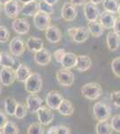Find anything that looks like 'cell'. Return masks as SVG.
Wrapping results in <instances>:
<instances>
[{
	"label": "cell",
	"mask_w": 120,
	"mask_h": 134,
	"mask_svg": "<svg viewBox=\"0 0 120 134\" xmlns=\"http://www.w3.org/2000/svg\"><path fill=\"white\" fill-rule=\"evenodd\" d=\"M81 92L85 98L89 100H96L101 96L102 87L100 83L97 82L86 83L81 88Z\"/></svg>",
	"instance_id": "6da1fadb"
},
{
	"label": "cell",
	"mask_w": 120,
	"mask_h": 134,
	"mask_svg": "<svg viewBox=\"0 0 120 134\" xmlns=\"http://www.w3.org/2000/svg\"><path fill=\"white\" fill-rule=\"evenodd\" d=\"M42 84L41 75L36 72H32L24 82V90L30 94H37L40 91Z\"/></svg>",
	"instance_id": "7a4b0ae2"
},
{
	"label": "cell",
	"mask_w": 120,
	"mask_h": 134,
	"mask_svg": "<svg viewBox=\"0 0 120 134\" xmlns=\"http://www.w3.org/2000/svg\"><path fill=\"white\" fill-rule=\"evenodd\" d=\"M58 82L63 87H71L75 82V74L70 69L62 68L56 72Z\"/></svg>",
	"instance_id": "3957f363"
},
{
	"label": "cell",
	"mask_w": 120,
	"mask_h": 134,
	"mask_svg": "<svg viewBox=\"0 0 120 134\" xmlns=\"http://www.w3.org/2000/svg\"><path fill=\"white\" fill-rule=\"evenodd\" d=\"M92 113L95 119L98 121L108 120L110 117V114H111L110 108L105 103L101 102V101H98V102H96L94 104Z\"/></svg>",
	"instance_id": "277c9868"
},
{
	"label": "cell",
	"mask_w": 120,
	"mask_h": 134,
	"mask_svg": "<svg viewBox=\"0 0 120 134\" xmlns=\"http://www.w3.org/2000/svg\"><path fill=\"white\" fill-rule=\"evenodd\" d=\"M16 80L15 70L11 67H2L0 70V83L3 86H11Z\"/></svg>",
	"instance_id": "5b68a950"
},
{
	"label": "cell",
	"mask_w": 120,
	"mask_h": 134,
	"mask_svg": "<svg viewBox=\"0 0 120 134\" xmlns=\"http://www.w3.org/2000/svg\"><path fill=\"white\" fill-rule=\"evenodd\" d=\"M36 114L38 116L39 122L43 126H47V125L50 124L54 120V114L52 112V109H50L48 105L46 107L42 105Z\"/></svg>",
	"instance_id": "8992f818"
},
{
	"label": "cell",
	"mask_w": 120,
	"mask_h": 134,
	"mask_svg": "<svg viewBox=\"0 0 120 134\" xmlns=\"http://www.w3.org/2000/svg\"><path fill=\"white\" fill-rule=\"evenodd\" d=\"M9 49L11 55L15 57H19L23 55L25 50V44L24 41L20 37H14L11 40L9 44Z\"/></svg>",
	"instance_id": "52a82bcc"
},
{
	"label": "cell",
	"mask_w": 120,
	"mask_h": 134,
	"mask_svg": "<svg viewBox=\"0 0 120 134\" xmlns=\"http://www.w3.org/2000/svg\"><path fill=\"white\" fill-rule=\"evenodd\" d=\"M50 21H51L50 15L43 13L38 12L33 16V24L39 31H46L50 26Z\"/></svg>",
	"instance_id": "ba28073f"
},
{
	"label": "cell",
	"mask_w": 120,
	"mask_h": 134,
	"mask_svg": "<svg viewBox=\"0 0 120 134\" xmlns=\"http://www.w3.org/2000/svg\"><path fill=\"white\" fill-rule=\"evenodd\" d=\"M63 96L56 90H51L46 97V105L52 110H58L61 102L63 101Z\"/></svg>",
	"instance_id": "9c48e42d"
},
{
	"label": "cell",
	"mask_w": 120,
	"mask_h": 134,
	"mask_svg": "<svg viewBox=\"0 0 120 134\" xmlns=\"http://www.w3.org/2000/svg\"><path fill=\"white\" fill-rule=\"evenodd\" d=\"M42 98L37 94H30L26 98V107L30 113L36 114L42 107Z\"/></svg>",
	"instance_id": "30bf717a"
},
{
	"label": "cell",
	"mask_w": 120,
	"mask_h": 134,
	"mask_svg": "<svg viewBox=\"0 0 120 134\" xmlns=\"http://www.w3.org/2000/svg\"><path fill=\"white\" fill-rule=\"evenodd\" d=\"M12 28L15 33L19 34V35H25L30 31V24L26 19L16 18L13 21Z\"/></svg>",
	"instance_id": "8fae6325"
},
{
	"label": "cell",
	"mask_w": 120,
	"mask_h": 134,
	"mask_svg": "<svg viewBox=\"0 0 120 134\" xmlns=\"http://www.w3.org/2000/svg\"><path fill=\"white\" fill-rule=\"evenodd\" d=\"M77 16V10L75 5L71 3H65L62 6V10H61V17L63 20L66 21H74Z\"/></svg>",
	"instance_id": "7c38bea8"
},
{
	"label": "cell",
	"mask_w": 120,
	"mask_h": 134,
	"mask_svg": "<svg viewBox=\"0 0 120 134\" xmlns=\"http://www.w3.org/2000/svg\"><path fill=\"white\" fill-rule=\"evenodd\" d=\"M84 14L85 18L89 21H97L100 14L99 8L97 7V5L91 3V2H88V3L84 4Z\"/></svg>",
	"instance_id": "4fadbf2b"
},
{
	"label": "cell",
	"mask_w": 120,
	"mask_h": 134,
	"mask_svg": "<svg viewBox=\"0 0 120 134\" xmlns=\"http://www.w3.org/2000/svg\"><path fill=\"white\" fill-rule=\"evenodd\" d=\"M22 8L18 2H15L14 0H11L8 3L4 5V12L6 15L9 18L16 19L18 15L20 14Z\"/></svg>",
	"instance_id": "5bb4252c"
},
{
	"label": "cell",
	"mask_w": 120,
	"mask_h": 134,
	"mask_svg": "<svg viewBox=\"0 0 120 134\" xmlns=\"http://www.w3.org/2000/svg\"><path fill=\"white\" fill-rule=\"evenodd\" d=\"M45 37L49 43L56 44V43L60 42L61 38H62V34H61L60 30L56 26L50 25L45 31Z\"/></svg>",
	"instance_id": "9a60e30c"
},
{
	"label": "cell",
	"mask_w": 120,
	"mask_h": 134,
	"mask_svg": "<svg viewBox=\"0 0 120 134\" xmlns=\"http://www.w3.org/2000/svg\"><path fill=\"white\" fill-rule=\"evenodd\" d=\"M51 53L47 48H42L34 54V61L37 64L41 66L48 65L51 62Z\"/></svg>",
	"instance_id": "2e32d148"
},
{
	"label": "cell",
	"mask_w": 120,
	"mask_h": 134,
	"mask_svg": "<svg viewBox=\"0 0 120 134\" xmlns=\"http://www.w3.org/2000/svg\"><path fill=\"white\" fill-rule=\"evenodd\" d=\"M117 21V17H116L115 14L108 11H104L103 13L100 14V21L104 27V29L110 30L114 28L115 23Z\"/></svg>",
	"instance_id": "e0dca14e"
},
{
	"label": "cell",
	"mask_w": 120,
	"mask_h": 134,
	"mask_svg": "<svg viewBox=\"0 0 120 134\" xmlns=\"http://www.w3.org/2000/svg\"><path fill=\"white\" fill-rule=\"evenodd\" d=\"M25 46L29 51L36 53V52L44 48V42H43V40L40 38H37V37H30V38L26 40Z\"/></svg>",
	"instance_id": "ac0fdd59"
},
{
	"label": "cell",
	"mask_w": 120,
	"mask_h": 134,
	"mask_svg": "<svg viewBox=\"0 0 120 134\" xmlns=\"http://www.w3.org/2000/svg\"><path fill=\"white\" fill-rule=\"evenodd\" d=\"M30 69L24 64H20L16 69H15V74H16V80L20 82L24 83L27 79L32 74Z\"/></svg>",
	"instance_id": "d6986e66"
},
{
	"label": "cell",
	"mask_w": 120,
	"mask_h": 134,
	"mask_svg": "<svg viewBox=\"0 0 120 134\" xmlns=\"http://www.w3.org/2000/svg\"><path fill=\"white\" fill-rule=\"evenodd\" d=\"M91 59L89 55H80L77 57V63H76L75 69L80 72H86L91 67Z\"/></svg>",
	"instance_id": "ffe728a7"
},
{
	"label": "cell",
	"mask_w": 120,
	"mask_h": 134,
	"mask_svg": "<svg viewBox=\"0 0 120 134\" xmlns=\"http://www.w3.org/2000/svg\"><path fill=\"white\" fill-rule=\"evenodd\" d=\"M107 46L110 51H116L120 47V37L115 31H109L107 35Z\"/></svg>",
	"instance_id": "44dd1931"
},
{
	"label": "cell",
	"mask_w": 120,
	"mask_h": 134,
	"mask_svg": "<svg viewBox=\"0 0 120 134\" xmlns=\"http://www.w3.org/2000/svg\"><path fill=\"white\" fill-rule=\"evenodd\" d=\"M77 57L78 55H76L72 52H66L62 62H61V65L63 66V68L65 69L75 68L76 63H77Z\"/></svg>",
	"instance_id": "7402d4cb"
},
{
	"label": "cell",
	"mask_w": 120,
	"mask_h": 134,
	"mask_svg": "<svg viewBox=\"0 0 120 134\" xmlns=\"http://www.w3.org/2000/svg\"><path fill=\"white\" fill-rule=\"evenodd\" d=\"M58 111L63 116H71L75 113V107H74L73 104H72L70 100L64 98L62 102H61Z\"/></svg>",
	"instance_id": "603a6c76"
},
{
	"label": "cell",
	"mask_w": 120,
	"mask_h": 134,
	"mask_svg": "<svg viewBox=\"0 0 120 134\" xmlns=\"http://www.w3.org/2000/svg\"><path fill=\"white\" fill-rule=\"evenodd\" d=\"M39 11V1H33L24 4L22 7L21 13L25 16H34Z\"/></svg>",
	"instance_id": "cb8c5ba5"
},
{
	"label": "cell",
	"mask_w": 120,
	"mask_h": 134,
	"mask_svg": "<svg viewBox=\"0 0 120 134\" xmlns=\"http://www.w3.org/2000/svg\"><path fill=\"white\" fill-rule=\"evenodd\" d=\"M87 28L89 30L90 34H91L95 38H99L103 34L104 31V27L100 23V21H88V24H87Z\"/></svg>",
	"instance_id": "d4e9b609"
},
{
	"label": "cell",
	"mask_w": 120,
	"mask_h": 134,
	"mask_svg": "<svg viewBox=\"0 0 120 134\" xmlns=\"http://www.w3.org/2000/svg\"><path fill=\"white\" fill-rule=\"evenodd\" d=\"M89 34H90V32H89L88 28L79 27V28H77V31L75 32V35L74 36L73 40L75 43H78V44L84 43L88 40Z\"/></svg>",
	"instance_id": "484cf974"
},
{
	"label": "cell",
	"mask_w": 120,
	"mask_h": 134,
	"mask_svg": "<svg viewBox=\"0 0 120 134\" xmlns=\"http://www.w3.org/2000/svg\"><path fill=\"white\" fill-rule=\"evenodd\" d=\"M17 104H18V102H17L16 99L14 98H13V97H7L5 99V103H4L6 114L10 116H14Z\"/></svg>",
	"instance_id": "4316f807"
},
{
	"label": "cell",
	"mask_w": 120,
	"mask_h": 134,
	"mask_svg": "<svg viewBox=\"0 0 120 134\" xmlns=\"http://www.w3.org/2000/svg\"><path fill=\"white\" fill-rule=\"evenodd\" d=\"M95 128L97 134H112L113 132L111 124L109 122H108V120L99 121Z\"/></svg>",
	"instance_id": "83f0119b"
},
{
	"label": "cell",
	"mask_w": 120,
	"mask_h": 134,
	"mask_svg": "<svg viewBox=\"0 0 120 134\" xmlns=\"http://www.w3.org/2000/svg\"><path fill=\"white\" fill-rule=\"evenodd\" d=\"M15 64L14 58L6 52H1L0 55V65L2 67H13Z\"/></svg>",
	"instance_id": "f1b7e54d"
},
{
	"label": "cell",
	"mask_w": 120,
	"mask_h": 134,
	"mask_svg": "<svg viewBox=\"0 0 120 134\" xmlns=\"http://www.w3.org/2000/svg\"><path fill=\"white\" fill-rule=\"evenodd\" d=\"M102 4H103V7L105 11L113 13V14L117 13V9L119 6V3L117 0H103Z\"/></svg>",
	"instance_id": "f546056e"
},
{
	"label": "cell",
	"mask_w": 120,
	"mask_h": 134,
	"mask_svg": "<svg viewBox=\"0 0 120 134\" xmlns=\"http://www.w3.org/2000/svg\"><path fill=\"white\" fill-rule=\"evenodd\" d=\"M39 11L40 13H43V14L51 15V14H54V7L53 5L47 3L44 0H40L39 2Z\"/></svg>",
	"instance_id": "4dcf8cb0"
},
{
	"label": "cell",
	"mask_w": 120,
	"mask_h": 134,
	"mask_svg": "<svg viewBox=\"0 0 120 134\" xmlns=\"http://www.w3.org/2000/svg\"><path fill=\"white\" fill-rule=\"evenodd\" d=\"M2 129H3L4 134H18L19 133V129H18V127H17V125L15 124L14 122H11V121H8Z\"/></svg>",
	"instance_id": "1f68e13d"
},
{
	"label": "cell",
	"mask_w": 120,
	"mask_h": 134,
	"mask_svg": "<svg viewBox=\"0 0 120 134\" xmlns=\"http://www.w3.org/2000/svg\"><path fill=\"white\" fill-rule=\"evenodd\" d=\"M27 134H44L43 125L40 122H34L30 124L27 129Z\"/></svg>",
	"instance_id": "d6a6232c"
},
{
	"label": "cell",
	"mask_w": 120,
	"mask_h": 134,
	"mask_svg": "<svg viewBox=\"0 0 120 134\" xmlns=\"http://www.w3.org/2000/svg\"><path fill=\"white\" fill-rule=\"evenodd\" d=\"M27 107H25L24 104L23 103H18L17 104L16 109H15V114L14 116L17 119H23L25 117L26 114H27Z\"/></svg>",
	"instance_id": "836d02e7"
},
{
	"label": "cell",
	"mask_w": 120,
	"mask_h": 134,
	"mask_svg": "<svg viewBox=\"0 0 120 134\" xmlns=\"http://www.w3.org/2000/svg\"><path fill=\"white\" fill-rule=\"evenodd\" d=\"M111 70L117 77L120 78V57H116L111 62Z\"/></svg>",
	"instance_id": "e575fe53"
},
{
	"label": "cell",
	"mask_w": 120,
	"mask_h": 134,
	"mask_svg": "<svg viewBox=\"0 0 120 134\" xmlns=\"http://www.w3.org/2000/svg\"><path fill=\"white\" fill-rule=\"evenodd\" d=\"M10 38L9 31L5 26L0 25V43H6Z\"/></svg>",
	"instance_id": "d590c367"
},
{
	"label": "cell",
	"mask_w": 120,
	"mask_h": 134,
	"mask_svg": "<svg viewBox=\"0 0 120 134\" xmlns=\"http://www.w3.org/2000/svg\"><path fill=\"white\" fill-rule=\"evenodd\" d=\"M110 124L113 131L116 132H120V114H116L111 117Z\"/></svg>",
	"instance_id": "8d00e7d4"
},
{
	"label": "cell",
	"mask_w": 120,
	"mask_h": 134,
	"mask_svg": "<svg viewBox=\"0 0 120 134\" xmlns=\"http://www.w3.org/2000/svg\"><path fill=\"white\" fill-rule=\"evenodd\" d=\"M110 100L115 107H120V90H115L110 93Z\"/></svg>",
	"instance_id": "74e56055"
},
{
	"label": "cell",
	"mask_w": 120,
	"mask_h": 134,
	"mask_svg": "<svg viewBox=\"0 0 120 134\" xmlns=\"http://www.w3.org/2000/svg\"><path fill=\"white\" fill-rule=\"evenodd\" d=\"M65 50L64 48H58V49H56V50L54 52V58H55V60L58 63H60L61 64V62H62V60H63V58H64L65 57Z\"/></svg>",
	"instance_id": "f35d334b"
},
{
	"label": "cell",
	"mask_w": 120,
	"mask_h": 134,
	"mask_svg": "<svg viewBox=\"0 0 120 134\" xmlns=\"http://www.w3.org/2000/svg\"><path fill=\"white\" fill-rule=\"evenodd\" d=\"M7 122H8L7 116L6 115V114L3 111L0 110V128H3Z\"/></svg>",
	"instance_id": "ab89813d"
},
{
	"label": "cell",
	"mask_w": 120,
	"mask_h": 134,
	"mask_svg": "<svg viewBox=\"0 0 120 134\" xmlns=\"http://www.w3.org/2000/svg\"><path fill=\"white\" fill-rule=\"evenodd\" d=\"M58 134H70V129L65 125H58Z\"/></svg>",
	"instance_id": "60d3db41"
},
{
	"label": "cell",
	"mask_w": 120,
	"mask_h": 134,
	"mask_svg": "<svg viewBox=\"0 0 120 134\" xmlns=\"http://www.w3.org/2000/svg\"><path fill=\"white\" fill-rule=\"evenodd\" d=\"M114 31L117 34L119 37H120V18L119 19H117V21H116L115 23V25H114Z\"/></svg>",
	"instance_id": "b9f144b4"
},
{
	"label": "cell",
	"mask_w": 120,
	"mask_h": 134,
	"mask_svg": "<svg viewBox=\"0 0 120 134\" xmlns=\"http://www.w3.org/2000/svg\"><path fill=\"white\" fill-rule=\"evenodd\" d=\"M76 31H77V28H75V27H71L67 30V33H68V35L70 36V38H72V40H73L74 36L75 35Z\"/></svg>",
	"instance_id": "7bdbcfd3"
},
{
	"label": "cell",
	"mask_w": 120,
	"mask_h": 134,
	"mask_svg": "<svg viewBox=\"0 0 120 134\" xmlns=\"http://www.w3.org/2000/svg\"><path fill=\"white\" fill-rule=\"evenodd\" d=\"M70 2L73 5H82L86 3V0H70Z\"/></svg>",
	"instance_id": "ee69618b"
},
{
	"label": "cell",
	"mask_w": 120,
	"mask_h": 134,
	"mask_svg": "<svg viewBox=\"0 0 120 134\" xmlns=\"http://www.w3.org/2000/svg\"><path fill=\"white\" fill-rule=\"evenodd\" d=\"M58 126H52L48 130V134H58Z\"/></svg>",
	"instance_id": "f6af8a7d"
},
{
	"label": "cell",
	"mask_w": 120,
	"mask_h": 134,
	"mask_svg": "<svg viewBox=\"0 0 120 134\" xmlns=\"http://www.w3.org/2000/svg\"><path fill=\"white\" fill-rule=\"evenodd\" d=\"M44 1H46L47 3L50 4V5H56V4L58 3V1H59V0H44Z\"/></svg>",
	"instance_id": "bcb514c9"
},
{
	"label": "cell",
	"mask_w": 120,
	"mask_h": 134,
	"mask_svg": "<svg viewBox=\"0 0 120 134\" xmlns=\"http://www.w3.org/2000/svg\"><path fill=\"white\" fill-rule=\"evenodd\" d=\"M90 2H91V3L95 4V5H99V4L102 3L103 2V0H90Z\"/></svg>",
	"instance_id": "7dc6e473"
},
{
	"label": "cell",
	"mask_w": 120,
	"mask_h": 134,
	"mask_svg": "<svg viewBox=\"0 0 120 134\" xmlns=\"http://www.w3.org/2000/svg\"><path fill=\"white\" fill-rule=\"evenodd\" d=\"M33 1H36V0H21L20 2L22 4H23V5H24V4L30 3V2H33Z\"/></svg>",
	"instance_id": "c3c4849f"
},
{
	"label": "cell",
	"mask_w": 120,
	"mask_h": 134,
	"mask_svg": "<svg viewBox=\"0 0 120 134\" xmlns=\"http://www.w3.org/2000/svg\"><path fill=\"white\" fill-rule=\"evenodd\" d=\"M9 1H11V0H0V3H1L2 5H5V4L8 3Z\"/></svg>",
	"instance_id": "681fc988"
},
{
	"label": "cell",
	"mask_w": 120,
	"mask_h": 134,
	"mask_svg": "<svg viewBox=\"0 0 120 134\" xmlns=\"http://www.w3.org/2000/svg\"><path fill=\"white\" fill-rule=\"evenodd\" d=\"M3 10H4V8L2 7V4L0 3V14H2V12H3Z\"/></svg>",
	"instance_id": "f907efd6"
},
{
	"label": "cell",
	"mask_w": 120,
	"mask_h": 134,
	"mask_svg": "<svg viewBox=\"0 0 120 134\" xmlns=\"http://www.w3.org/2000/svg\"><path fill=\"white\" fill-rule=\"evenodd\" d=\"M117 14H118V15L120 17V4H119V6H118V9H117Z\"/></svg>",
	"instance_id": "816d5d0a"
},
{
	"label": "cell",
	"mask_w": 120,
	"mask_h": 134,
	"mask_svg": "<svg viewBox=\"0 0 120 134\" xmlns=\"http://www.w3.org/2000/svg\"><path fill=\"white\" fill-rule=\"evenodd\" d=\"M0 134H4V131H3V129L0 128Z\"/></svg>",
	"instance_id": "f5cc1de1"
},
{
	"label": "cell",
	"mask_w": 120,
	"mask_h": 134,
	"mask_svg": "<svg viewBox=\"0 0 120 134\" xmlns=\"http://www.w3.org/2000/svg\"><path fill=\"white\" fill-rule=\"evenodd\" d=\"M1 93H2V86L0 85V95H1Z\"/></svg>",
	"instance_id": "db71d44e"
},
{
	"label": "cell",
	"mask_w": 120,
	"mask_h": 134,
	"mask_svg": "<svg viewBox=\"0 0 120 134\" xmlns=\"http://www.w3.org/2000/svg\"><path fill=\"white\" fill-rule=\"evenodd\" d=\"M14 1H15V2H19V1H21V0H14Z\"/></svg>",
	"instance_id": "11a10c76"
},
{
	"label": "cell",
	"mask_w": 120,
	"mask_h": 134,
	"mask_svg": "<svg viewBox=\"0 0 120 134\" xmlns=\"http://www.w3.org/2000/svg\"><path fill=\"white\" fill-rule=\"evenodd\" d=\"M0 55H1V52H0Z\"/></svg>",
	"instance_id": "9f6ffc18"
}]
</instances>
